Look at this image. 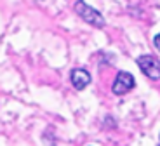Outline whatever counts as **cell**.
<instances>
[{"label": "cell", "instance_id": "1", "mask_svg": "<svg viewBox=\"0 0 160 146\" xmlns=\"http://www.w3.org/2000/svg\"><path fill=\"white\" fill-rule=\"evenodd\" d=\"M75 12L85 23L92 24V26H96V28H104V24H106L103 14L99 11H96L92 5H89L87 2H84V0H77L75 2Z\"/></svg>", "mask_w": 160, "mask_h": 146}, {"label": "cell", "instance_id": "2", "mask_svg": "<svg viewBox=\"0 0 160 146\" xmlns=\"http://www.w3.org/2000/svg\"><path fill=\"white\" fill-rule=\"evenodd\" d=\"M138 66H139V70L143 71L144 75L148 77L150 80H160V61L155 59L153 56H139L136 59Z\"/></svg>", "mask_w": 160, "mask_h": 146}, {"label": "cell", "instance_id": "3", "mask_svg": "<svg viewBox=\"0 0 160 146\" xmlns=\"http://www.w3.org/2000/svg\"><path fill=\"white\" fill-rule=\"evenodd\" d=\"M134 85H136V80H134V77H132L129 71H118L115 82H113V85H112V91H113V94L122 96V94H125V92L132 91Z\"/></svg>", "mask_w": 160, "mask_h": 146}, {"label": "cell", "instance_id": "4", "mask_svg": "<svg viewBox=\"0 0 160 146\" xmlns=\"http://www.w3.org/2000/svg\"><path fill=\"white\" fill-rule=\"evenodd\" d=\"M70 80H72V85L75 87L77 91H84L85 87L91 83V73L84 68H75L70 75Z\"/></svg>", "mask_w": 160, "mask_h": 146}, {"label": "cell", "instance_id": "5", "mask_svg": "<svg viewBox=\"0 0 160 146\" xmlns=\"http://www.w3.org/2000/svg\"><path fill=\"white\" fill-rule=\"evenodd\" d=\"M153 45L157 47V51H160V33L153 37Z\"/></svg>", "mask_w": 160, "mask_h": 146}, {"label": "cell", "instance_id": "6", "mask_svg": "<svg viewBox=\"0 0 160 146\" xmlns=\"http://www.w3.org/2000/svg\"><path fill=\"white\" fill-rule=\"evenodd\" d=\"M158 139H160V136H158Z\"/></svg>", "mask_w": 160, "mask_h": 146}]
</instances>
